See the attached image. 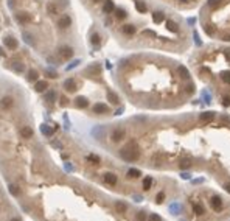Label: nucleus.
<instances>
[{
  "label": "nucleus",
  "instance_id": "13d9d810",
  "mask_svg": "<svg viewBox=\"0 0 230 221\" xmlns=\"http://www.w3.org/2000/svg\"><path fill=\"white\" fill-rule=\"evenodd\" d=\"M182 178H184V179H188V178H190V175H188V173H184V175H182Z\"/></svg>",
  "mask_w": 230,
  "mask_h": 221
},
{
  "label": "nucleus",
  "instance_id": "e2e57ef3",
  "mask_svg": "<svg viewBox=\"0 0 230 221\" xmlns=\"http://www.w3.org/2000/svg\"><path fill=\"white\" fill-rule=\"evenodd\" d=\"M11 221H20V218H14V220H11Z\"/></svg>",
  "mask_w": 230,
  "mask_h": 221
},
{
  "label": "nucleus",
  "instance_id": "7c9ffc66",
  "mask_svg": "<svg viewBox=\"0 0 230 221\" xmlns=\"http://www.w3.org/2000/svg\"><path fill=\"white\" fill-rule=\"evenodd\" d=\"M126 16H127V13L123 8H117V10H115V17H117V19L121 20V19H125Z\"/></svg>",
  "mask_w": 230,
  "mask_h": 221
},
{
  "label": "nucleus",
  "instance_id": "f8f14e48",
  "mask_svg": "<svg viewBox=\"0 0 230 221\" xmlns=\"http://www.w3.org/2000/svg\"><path fill=\"white\" fill-rule=\"evenodd\" d=\"M20 136H22L23 139H31L33 137V129L30 126H22L20 128Z\"/></svg>",
  "mask_w": 230,
  "mask_h": 221
},
{
  "label": "nucleus",
  "instance_id": "0eeeda50",
  "mask_svg": "<svg viewBox=\"0 0 230 221\" xmlns=\"http://www.w3.org/2000/svg\"><path fill=\"white\" fill-rule=\"evenodd\" d=\"M191 164H193V159L190 156H184V157H180L179 159V167L180 170H187V168H190L191 167Z\"/></svg>",
  "mask_w": 230,
  "mask_h": 221
},
{
  "label": "nucleus",
  "instance_id": "20e7f679",
  "mask_svg": "<svg viewBox=\"0 0 230 221\" xmlns=\"http://www.w3.org/2000/svg\"><path fill=\"white\" fill-rule=\"evenodd\" d=\"M12 106H14V98L10 95H6L3 97L2 100H0V109H3V110H10Z\"/></svg>",
  "mask_w": 230,
  "mask_h": 221
},
{
  "label": "nucleus",
  "instance_id": "79ce46f5",
  "mask_svg": "<svg viewBox=\"0 0 230 221\" xmlns=\"http://www.w3.org/2000/svg\"><path fill=\"white\" fill-rule=\"evenodd\" d=\"M185 92H187V94H193V92H194V84H187Z\"/></svg>",
  "mask_w": 230,
  "mask_h": 221
},
{
  "label": "nucleus",
  "instance_id": "c756f323",
  "mask_svg": "<svg viewBox=\"0 0 230 221\" xmlns=\"http://www.w3.org/2000/svg\"><path fill=\"white\" fill-rule=\"evenodd\" d=\"M193 210H194V213H198V215L205 213V209H204V207H202L199 203H194V204H193Z\"/></svg>",
  "mask_w": 230,
  "mask_h": 221
},
{
  "label": "nucleus",
  "instance_id": "6e6d98bb",
  "mask_svg": "<svg viewBox=\"0 0 230 221\" xmlns=\"http://www.w3.org/2000/svg\"><path fill=\"white\" fill-rule=\"evenodd\" d=\"M221 120L224 122V123H230V119H229V117H221Z\"/></svg>",
  "mask_w": 230,
  "mask_h": 221
},
{
  "label": "nucleus",
  "instance_id": "3c124183",
  "mask_svg": "<svg viewBox=\"0 0 230 221\" xmlns=\"http://www.w3.org/2000/svg\"><path fill=\"white\" fill-rule=\"evenodd\" d=\"M78 64H79V61H78V59H76V61H75V63H72V64H70V66H69V67H67V70H70V69H73V67H76V66H78Z\"/></svg>",
  "mask_w": 230,
  "mask_h": 221
},
{
  "label": "nucleus",
  "instance_id": "bf43d9fd",
  "mask_svg": "<svg viewBox=\"0 0 230 221\" xmlns=\"http://www.w3.org/2000/svg\"><path fill=\"white\" fill-rule=\"evenodd\" d=\"M222 39H224V41H230V34H226V36L222 38Z\"/></svg>",
  "mask_w": 230,
  "mask_h": 221
},
{
  "label": "nucleus",
  "instance_id": "39448f33",
  "mask_svg": "<svg viewBox=\"0 0 230 221\" xmlns=\"http://www.w3.org/2000/svg\"><path fill=\"white\" fill-rule=\"evenodd\" d=\"M125 136H126V131L123 128H115L112 131V134H111V139L114 142H120V140H123L125 139Z\"/></svg>",
  "mask_w": 230,
  "mask_h": 221
},
{
  "label": "nucleus",
  "instance_id": "37998d69",
  "mask_svg": "<svg viewBox=\"0 0 230 221\" xmlns=\"http://www.w3.org/2000/svg\"><path fill=\"white\" fill-rule=\"evenodd\" d=\"M222 81L230 83V72H224V73H222Z\"/></svg>",
  "mask_w": 230,
  "mask_h": 221
},
{
  "label": "nucleus",
  "instance_id": "ea45409f",
  "mask_svg": "<svg viewBox=\"0 0 230 221\" xmlns=\"http://www.w3.org/2000/svg\"><path fill=\"white\" fill-rule=\"evenodd\" d=\"M135 218H137V221H146V213L145 212H138Z\"/></svg>",
  "mask_w": 230,
  "mask_h": 221
},
{
  "label": "nucleus",
  "instance_id": "6e6552de",
  "mask_svg": "<svg viewBox=\"0 0 230 221\" xmlns=\"http://www.w3.org/2000/svg\"><path fill=\"white\" fill-rule=\"evenodd\" d=\"M70 25H72V19H70V16H67V14H64L62 17L58 20V27H59V28H62V30L69 28Z\"/></svg>",
  "mask_w": 230,
  "mask_h": 221
},
{
  "label": "nucleus",
  "instance_id": "412c9836",
  "mask_svg": "<svg viewBox=\"0 0 230 221\" xmlns=\"http://www.w3.org/2000/svg\"><path fill=\"white\" fill-rule=\"evenodd\" d=\"M212 207H213L215 210L221 209V207H222V199H221L219 196H213V198H212Z\"/></svg>",
  "mask_w": 230,
  "mask_h": 221
},
{
  "label": "nucleus",
  "instance_id": "de8ad7c7",
  "mask_svg": "<svg viewBox=\"0 0 230 221\" xmlns=\"http://www.w3.org/2000/svg\"><path fill=\"white\" fill-rule=\"evenodd\" d=\"M222 105H224V106H230V97H224V98H222Z\"/></svg>",
  "mask_w": 230,
  "mask_h": 221
},
{
  "label": "nucleus",
  "instance_id": "4c0bfd02",
  "mask_svg": "<svg viewBox=\"0 0 230 221\" xmlns=\"http://www.w3.org/2000/svg\"><path fill=\"white\" fill-rule=\"evenodd\" d=\"M87 161L93 162V164H100V157L95 156V154H89V156H87Z\"/></svg>",
  "mask_w": 230,
  "mask_h": 221
},
{
  "label": "nucleus",
  "instance_id": "c85d7f7f",
  "mask_svg": "<svg viewBox=\"0 0 230 221\" xmlns=\"http://www.w3.org/2000/svg\"><path fill=\"white\" fill-rule=\"evenodd\" d=\"M56 98H58V95H56V92H55V91H50L48 94L45 95V100H47V101H50V103H55V101H56Z\"/></svg>",
  "mask_w": 230,
  "mask_h": 221
},
{
  "label": "nucleus",
  "instance_id": "f03ea898",
  "mask_svg": "<svg viewBox=\"0 0 230 221\" xmlns=\"http://www.w3.org/2000/svg\"><path fill=\"white\" fill-rule=\"evenodd\" d=\"M58 55H59V58L62 61H67V59H70L73 56V48L69 47V45H62V47H59Z\"/></svg>",
  "mask_w": 230,
  "mask_h": 221
},
{
  "label": "nucleus",
  "instance_id": "6ab92c4d",
  "mask_svg": "<svg viewBox=\"0 0 230 221\" xmlns=\"http://www.w3.org/2000/svg\"><path fill=\"white\" fill-rule=\"evenodd\" d=\"M11 69L14 72H17V73H22V72H25V64L23 63H19V61H16V63H12L11 64Z\"/></svg>",
  "mask_w": 230,
  "mask_h": 221
},
{
  "label": "nucleus",
  "instance_id": "72a5a7b5",
  "mask_svg": "<svg viewBox=\"0 0 230 221\" xmlns=\"http://www.w3.org/2000/svg\"><path fill=\"white\" fill-rule=\"evenodd\" d=\"M135 8L138 13H146V5L143 2H135Z\"/></svg>",
  "mask_w": 230,
  "mask_h": 221
},
{
  "label": "nucleus",
  "instance_id": "c03bdc74",
  "mask_svg": "<svg viewBox=\"0 0 230 221\" xmlns=\"http://www.w3.org/2000/svg\"><path fill=\"white\" fill-rule=\"evenodd\" d=\"M141 34H143V36H151V38H155V33H154V31H151V30H145Z\"/></svg>",
  "mask_w": 230,
  "mask_h": 221
},
{
  "label": "nucleus",
  "instance_id": "49530a36",
  "mask_svg": "<svg viewBox=\"0 0 230 221\" xmlns=\"http://www.w3.org/2000/svg\"><path fill=\"white\" fill-rule=\"evenodd\" d=\"M149 221H162V218L159 215H155V213H152V215L149 217Z\"/></svg>",
  "mask_w": 230,
  "mask_h": 221
},
{
  "label": "nucleus",
  "instance_id": "aec40b11",
  "mask_svg": "<svg viewBox=\"0 0 230 221\" xmlns=\"http://www.w3.org/2000/svg\"><path fill=\"white\" fill-rule=\"evenodd\" d=\"M152 20H154L155 24H160V22H163V20H165V14H163V13H162V11H155L154 14H152Z\"/></svg>",
  "mask_w": 230,
  "mask_h": 221
},
{
  "label": "nucleus",
  "instance_id": "052dcab7",
  "mask_svg": "<svg viewBox=\"0 0 230 221\" xmlns=\"http://www.w3.org/2000/svg\"><path fill=\"white\" fill-rule=\"evenodd\" d=\"M0 56H5V52L2 50V48H0Z\"/></svg>",
  "mask_w": 230,
  "mask_h": 221
},
{
  "label": "nucleus",
  "instance_id": "603ef678",
  "mask_svg": "<svg viewBox=\"0 0 230 221\" xmlns=\"http://www.w3.org/2000/svg\"><path fill=\"white\" fill-rule=\"evenodd\" d=\"M194 39H196V45H201V39H199V36L194 33Z\"/></svg>",
  "mask_w": 230,
  "mask_h": 221
},
{
  "label": "nucleus",
  "instance_id": "ddd939ff",
  "mask_svg": "<svg viewBox=\"0 0 230 221\" xmlns=\"http://www.w3.org/2000/svg\"><path fill=\"white\" fill-rule=\"evenodd\" d=\"M121 33L126 34V36H132V34L135 33V27H134V25H131V24L123 25V27H121Z\"/></svg>",
  "mask_w": 230,
  "mask_h": 221
},
{
  "label": "nucleus",
  "instance_id": "680f3d73",
  "mask_svg": "<svg viewBox=\"0 0 230 221\" xmlns=\"http://www.w3.org/2000/svg\"><path fill=\"white\" fill-rule=\"evenodd\" d=\"M92 2H93V3H98V2H101V0H92Z\"/></svg>",
  "mask_w": 230,
  "mask_h": 221
},
{
  "label": "nucleus",
  "instance_id": "4d7b16f0",
  "mask_svg": "<svg viewBox=\"0 0 230 221\" xmlns=\"http://www.w3.org/2000/svg\"><path fill=\"white\" fill-rule=\"evenodd\" d=\"M224 189H226V192H229V193H230V182L224 185Z\"/></svg>",
  "mask_w": 230,
  "mask_h": 221
},
{
  "label": "nucleus",
  "instance_id": "f3484780",
  "mask_svg": "<svg viewBox=\"0 0 230 221\" xmlns=\"http://www.w3.org/2000/svg\"><path fill=\"white\" fill-rule=\"evenodd\" d=\"M75 105H76V108L84 109V108L89 106V101H87V98H84V97H78V98L75 100Z\"/></svg>",
  "mask_w": 230,
  "mask_h": 221
},
{
  "label": "nucleus",
  "instance_id": "a211bd4d",
  "mask_svg": "<svg viewBox=\"0 0 230 221\" xmlns=\"http://www.w3.org/2000/svg\"><path fill=\"white\" fill-rule=\"evenodd\" d=\"M166 28L170 30V31H173V33H177V31H179V25H177V22H174V20L168 19V20H166Z\"/></svg>",
  "mask_w": 230,
  "mask_h": 221
},
{
  "label": "nucleus",
  "instance_id": "b1692460",
  "mask_svg": "<svg viewBox=\"0 0 230 221\" xmlns=\"http://www.w3.org/2000/svg\"><path fill=\"white\" fill-rule=\"evenodd\" d=\"M47 11H48V13H50V14H51V16H56V14H58V13H59V10H58V6H56L55 3H53V2H50L48 5H47Z\"/></svg>",
  "mask_w": 230,
  "mask_h": 221
},
{
  "label": "nucleus",
  "instance_id": "5701e85b",
  "mask_svg": "<svg viewBox=\"0 0 230 221\" xmlns=\"http://www.w3.org/2000/svg\"><path fill=\"white\" fill-rule=\"evenodd\" d=\"M107 100H109V103H112V105H118L120 103L118 95L114 94V92H107Z\"/></svg>",
  "mask_w": 230,
  "mask_h": 221
},
{
  "label": "nucleus",
  "instance_id": "e433bc0d",
  "mask_svg": "<svg viewBox=\"0 0 230 221\" xmlns=\"http://www.w3.org/2000/svg\"><path fill=\"white\" fill-rule=\"evenodd\" d=\"M10 192H11L14 196H19V195H20V189L17 187V185H10Z\"/></svg>",
  "mask_w": 230,
  "mask_h": 221
},
{
  "label": "nucleus",
  "instance_id": "2f4dec72",
  "mask_svg": "<svg viewBox=\"0 0 230 221\" xmlns=\"http://www.w3.org/2000/svg\"><path fill=\"white\" fill-rule=\"evenodd\" d=\"M90 42H92V45H100V42H101V36L98 33H93L92 36H90Z\"/></svg>",
  "mask_w": 230,
  "mask_h": 221
},
{
  "label": "nucleus",
  "instance_id": "a878e982",
  "mask_svg": "<svg viewBox=\"0 0 230 221\" xmlns=\"http://www.w3.org/2000/svg\"><path fill=\"white\" fill-rule=\"evenodd\" d=\"M213 119H215V114H213V112H204V114H201V120L205 122V123L212 122Z\"/></svg>",
  "mask_w": 230,
  "mask_h": 221
},
{
  "label": "nucleus",
  "instance_id": "864d4df0",
  "mask_svg": "<svg viewBox=\"0 0 230 221\" xmlns=\"http://www.w3.org/2000/svg\"><path fill=\"white\" fill-rule=\"evenodd\" d=\"M47 73H48V75H50V78H58V75H56L55 72H50V70H48V72H47Z\"/></svg>",
  "mask_w": 230,
  "mask_h": 221
},
{
  "label": "nucleus",
  "instance_id": "bb28decb",
  "mask_svg": "<svg viewBox=\"0 0 230 221\" xmlns=\"http://www.w3.org/2000/svg\"><path fill=\"white\" fill-rule=\"evenodd\" d=\"M138 176H141L140 170H137V168H129V170H127V178L135 179V178H138Z\"/></svg>",
  "mask_w": 230,
  "mask_h": 221
},
{
  "label": "nucleus",
  "instance_id": "dca6fc26",
  "mask_svg": "<svg viewBox=\"0 0 230 221\" xmlns=\"http://www.w3.org/2000/svg\"><path fill=\"white\" fill-rule=\"evenodd\" d=\"M103 11L106 13V14H111L112 11H115V5H114L112 0H106V3L103 6Z\"/></svg>",
  "mask_w": 230,
  "mask_h": 221
},
{
  "label": "nucleus",
  "instance_id": "1a4fd4ad",
  "mask_svg": "<svg viewBox=\"0 0 230 221\" xmlns=\"http://www.w3.org/2000/svg\"><path fill=\"white\" fill-rule=\"evenodd\" d=\"M64 89L67 92H75L76 91V81L73 78H67L64 81Z\"/></svg>",
  "mask_w": 230,
  "mask_h": 221
},
{
  "label": "nucleus",
  "instance_id": "2eb2a0df",
  "mask_svg": "<svg viewBox=\"0 0 230 221\" xmlns=\"http://www.w3.org/2000/svg\"><path fill=\"white\" fill-rule=\"evenodd\" d=\"M86 73H89V75H100L101 73V67L98 64H93V66L86 69Z\"/></svg>",
  "mask_w": 230,
  "mask_h": 221
},
{
  "label": "nucleus",
  "instance_id": "58836bf2",
  "mask_svg": "<svg viewBox=\"0 0 230 221\" xmlns=\"http://www.w3.org/2000/svg\"><path fill=\"white\" fill-rule=\"evenodd\" d=\"M40 129H42V133L45 134V136H51L53 134V129H50V128H47V125H42V128H40Z\"/></svg>",
  "mask_w": 230,
  "mask_h": 221
},
{
  "label": "nucleus",
  "instance_id": "8fccbe9b",
  "mask_svg": "<svg viewBox=\"0 0 230 221\" xmlns=\"http://www.w3.org/2000/svg\"><path fill=\"white\" fill-rule=\"evenodd\" d=\"M67 103H69V100H67L65 97H61V106H65Z\"/></svg>",
  "mask_w": 230,
  "mask_h": 221
},
{
  "label": "nucleus",
  "instance_id": "09e8293b",
  "mask_svg": "<svg viewBox=\"0 0 230 221\" xmlns=\"http://www.w3.org/2000/svg\"><path fill=\"white\" fill-rule=\"evenodd\" d=\"M204 98H205V100H207V103H210V100H212V97H210V94H208V92H207V91H205V92H204Z\"/></svg>",
  "mask_w": 230,
  "mask_h": 221
},
{
  "label": "nucleus",
  "instance_id": "f257e3e1",
  "mask_svg": "<svg viewBox=\"0 0 230 221\" xmlns=\"http://www.w3.org/2000/svg\"><path fill=\"white\" fill-rule=\"evenodd\" d=\"M120 156H121V159H125L126 162H135L140 157V148H138L137 142L131 140L125 148H121Z\"/></svg>",
  "mask_w": 230,
  "mask_h": 221
},
{
  "label": "nucleus",
  "instance_id": "c9c22d12",
  "mask_svg": "<svg viewBox=\"0 0 230 221\" xmlns=\"http://www.w3.org/2000/svg\"><path fill=\"white\" fill-rule=\"evenodd\" d=\"M22 36H23V39H25V41H26V42H28L30 45L34 44V41H33V39H34V38H33V34H30V33H23Z\"/></svg>",
  "mask_w": 230,
  "mask_h": 221
},
{
  "label": "nucleus",
  "instance_id": "a19ab883",
  "mask_svg": "<svg viewBox=\"0 0 230 221\" xmlns=\"http://www.w3.org/2000/svg\"><path fill=\"white\" fill-rule=\"evenodd\" d=\"M163 199H165V193L160 192L159 195H157V198H155V201H157V203H163Z\"/></svg>",
  "mask_w": 230,
  "mask_h": 221
},
{
  "label": "nucleus",
  "instance_id": "423d86ee",
  "mask_svg": "<svg viewBox=\"0 0 230 221\" xmlns=\"http://www.w3.org/2000/svg\"><path fill=\"white\" fill-rule=\"evenodd\" d=\"M3 44H5V47L8 48V50H16V48L19 47L17 39L12 38V36H6V38L3 39Z\"/></svg>",
  "mask_w": 230,
  "mask_h": 221
},
{
  "label": "nucleus",
  "instance_id": "5fc2aeb1",
  "mask_svg": "<svg viewBox=\"0 0 230 221\" xmlns=\"http://www.w3.org/2000/svg\"><path fill=\"white\" fill-rule=\"evenodd\" d=\"M194 22H196L194 17H190V19H188V24H190V25H194Z\"/></svg>",
  "mask_w": 230,
  "mask_h": 221
},
{
  "label": "nucleus",
  "instance_id": "a18cd8bd",
  "mask_svg": "<svg viewBox=\"0 0 230 221\" xmlns=\"http://www.w3.org/2000/svg\"><path fill=\"white\" fill-rule=\"evenodd\" d=\"M204 30H205L208 34H215V30L212 28V25H205V27H204Z\"/></svg>",
  "mask_w": 230,
  "mask_h": 221
},
{
  "label": "nucleus",
  "instance_id": "9b49d317",
  "mask_svg": "<svg viewBox=\"0 0 230 221\" xmlns=\"http://www.w3.org/2000/svg\"><path fill=\"white\" fill-rule=\"evenodd\" d=\"M106 112H109V108L103 105V103H97L93 106V114H106Z\"/></svg>",
  "mask_w": 230,
  "mask_h": 221
},
{
  "label": "nucleus",
  "instance_id": "cd10ccee",
  "mask_svg": "<svg viewBox=\"0 0 230 221\" xmlns=\"http://www.w3.org/2000/svg\"><path fill=\"white\" fill-rule=\"evenodd\" d=\"M115 209H117V212L118 213H125L126 210H127V206L125 204V203H115Z\"/></svg>",
  "mask_w": 230,
  "mask_h": 221
},
{
  "label": "nucleus",
  "instance_id": "4468645a",
  "mask_svg": "<svg viewBox=\"0 0 230 221\" xmlns=\"http://www.w3.org/2000/svg\"><path fill=\"white\" fill-rule=\"evenodd\" d=\"M103 179H104V182L109 184V185H115V184H117V176H115L114 173H106Z\"/></svg>",
  "mask_w": 230,
  "mask_h": 221
},
{
  "label": "nucleus",
  "instance_id": "4be33fe9",
  "mask_svg": "<svg viewBox=\"0 0 230 221\" xmlns=\"http://www.w3.org/2000/svg\"><path fill=\"white\" fill-rule=\"evenodd\" d=\"M177 72H179V75H180L182 80H188V78H190V72H188L184 66H179V67H177Z\"/></svg>",
  "mask_w": 230,
  "mask_h": 221
},
{
  "label": "nucleus",
  "instance_id": "9d476101",
  "mask_svg": "<svg viewBox=\"0 0 230 221\" xmlns=\"http://www.w3.org/2000/svg\"><path fill=\"white\" fill-rule=\"evenodd\" d=\"M48 89V81H44V80H37L36 84H34V91L36 92H45Z\"/></svg>",
  "mask_w": 230,
  "mask_h": 221
},
{
  "label": "nucleus",
  "instance_id": "f704fd0d",
  "mask_svg": "<svg viewBox=\"0 0 230 221\" xmlns=\"http://www.w3.org/2000/svg\"><path fill=\"white\" fill-rule=\"evenodd\" d=\"M221 3H222V0H208V6L210 8H218V6H221Z\"/></svg>",
  "mask_w": 230,
  "mask_h": 221
},
{
  "label": "nucleus",
  "instance_id": "7ed1b4c3",
  "mask_svg": "<svg viewBox=\"0 0 230 221\" xmlns=\"http://www.w3.org/2000/svg\"><path fill=\"white\" fill-rule=\"evenodd\" d=\"M16 20H17V22H19L20 25H28V24H31L33 17H31V14H30V13L19 11L17 14H16Z\"/></svg>",
  "mask_w": 230,
  "mask_h": 221
},
{
  "label": "nucleus",
  "instance_id": "473e14b6",
  "mask_svg": "<svg viewBox=\"0 0 230 221\" xmlns=\"http://www.w3.org/2000/svg\"><path fill=\"white\" fill-rule=\"evenodd\" d=\"M151 185H152V178L146 176V178L143 179V190H149Z\"/></svg>",
  "mask_w": 230,
  "mask_h": 221
},
{
  "label": "nucleus",
  "instance_id": "393cba45",
  "mask_svg": "<svg viewBox=\"0 0 230 221\" xmlns=\"http://www.w3.org/2000/svg\"><path fill=\"white\" fill-rule=\"evenodd\" d=\"M28 80L30 81H37L39 80V72L36 69H30L28 70Z\"/></svg>",
  "mask_w": 230,
  "mask_h": 221
}]
</instances>
